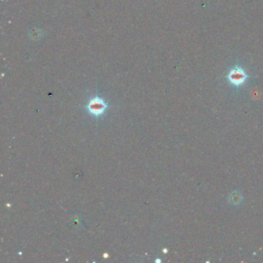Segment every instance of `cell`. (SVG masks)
Here are the masks:
<instances>
[{"label": "cell", "instance_id": "cell-1", "mask_svg": "<svg viewBox=\"0 0 263 263\" xmlns=\"http://www.w3.org/2000/svg\"><path fill=\"white\" fill-rule=\"evenodd\" d=\"M226 78L231 84L235 87H241L246 82L249 75L242 67L236 66L231 69Z\"/></svg>", "mask_w": 263, "mask_h": 263}, {"label": "cell", "instance_id": "cell-2", "mask_svg": "<svg viewBox=\"0 0 263 263\" xmlns=\"http://www.w3.org/2000/svg\"><path fill=\"white\" fill-rule=\"evenodd\" d=\"M107 106L108 105L102 98L95 97L90 100L88 105H87V108L90 114L95 117H99L104 114Z\"/></svg>", "mask_w": 263, "mask_h": 263}]
</instances>
